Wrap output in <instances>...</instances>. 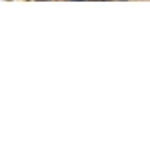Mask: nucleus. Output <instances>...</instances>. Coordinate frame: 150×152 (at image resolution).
I'll return each mask as SVG.
<instances>
[{
	"label": "nucleus",
	"mask_w": 150,
	"mask_h": 152,
	"mask_svg": "<svg viewBox=\"0 0 150 152\" xmlns=\"http://www.w3.org/2000/svg\"><path fill=\"white\" fill-rule=\"evenodd\" d=\"M38 2H44V0H38ZM48 2H49V0H48Z\"/></svg>",
	"instance_id": "f257e3e1"
},
{
	"label": "nucleus",
	"mask_w": 150,
	"mask_h": 152,
	"mask_svg": "<svg viewBox=\"0 0 150 152\" xmlns=\"http://www.w3.org/2000/svg\"><path fill=\"white\" fill-rule=\"evenodd\" d=\"M78 2H82V0H78Z\"/></svg>",
	"instance_id": "f03ea898"
}]
</instances>
